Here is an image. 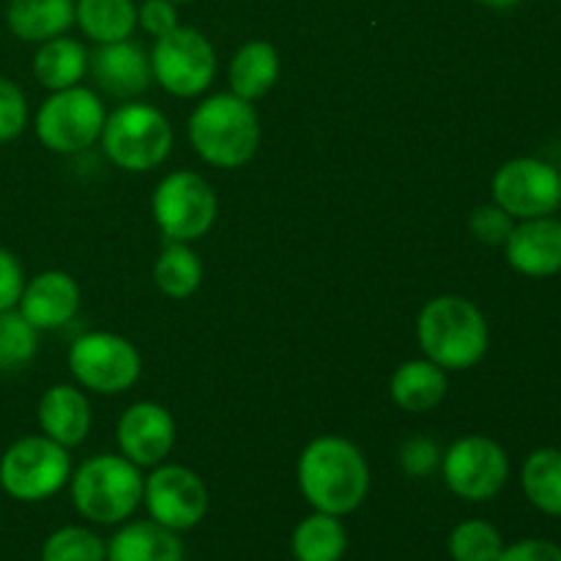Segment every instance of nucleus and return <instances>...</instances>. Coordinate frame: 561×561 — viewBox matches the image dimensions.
Returning a JSON list of instances; mask_svg holds the SVG:
<instances>
[{"label":"nucleus","mask_w":561,"mask_h":561,"mask_svg":"<svg viewBox=\"0 0 561 561\" xmlns=\"http://www.w3.org/2000/svg\"><path fill=\"white\" fill-rule=\"evenodd\" d=\"M296 480L312 510L343 518L365 504L370 493V466L348 438L318 436L301 449Z\"/></svg>","instance_id":"f257e3e1"},{"label":"nucleus","mask_w":561,"mask_h":561,"mask_svg":"<svg viewBox=\"0 0 561 561\" xmlns=\"http://www.w3.org/2000/svg\"><path fill=\"white\" fill-rule=\"evenodd\" d=\"M416 340L425 359L436 362L447 373H463L485 359L491 329L474 301L444 294L422 307L416 318Z\"/></svg>","instance_id":"f03ea898"},{"label":"nucleus","mask_w":561,"mask_h":561,"mask_svg":"<svg viewBox=\"0 0 561 561\" xmlns=\"http://www.w3.org/2000/svg\"><path fill=\"white\" fill-rule=\"evenodd\" d=\"M186 131L197 157L217 170L244 168L255 159L261 146L257 110L230 91L203 99L192 110Z\"/></svg>","instance_id":"7ed1b4c3"},{"label":"nucleus","mask_w":561,"mask_h":561,"mask_svg":"<svg viewBox=\"0 0 561 561\" xmlns=\"http://www.w3.org/2000/svg\"><path fill=\"white\" fill-rule=\"evenodd\" d=\"M71 504L85 520L99 526H118L142 504L140 466L126 460L124 455L102 453L82 460L71 471Z\"/></svg>","instance_id":"20e7f679"},{"label":"nucleus","mask_w":561,"mask_h":561,"mask_svg":"<svg viewBox=\"0 0 561 561\" xmlns=\"http://www.w3.org/2000/svg\"><path fill=\"white\" fill-rule=\"evenodd\" d=\"M104 157L126 173L159 168L173 151V126L162 110L146 102H124L104 118Z\"/></svg>","instance_id":"39448f33"},{"label":"nucleus","mask_w":561,"mask_h":561,"mask_svg":"<svg viewBox=\"0 0 561 561\" xmlns=\"http://www.w3.org/2000/svg\"><path fill=\"white\" fill-rule=\"evenodd\" d=\"M71 480V455L42 436L16 438L0 458V488L14 502H47Z\"/></svg>","instance_id":"423d86ee"},{"label":"nucleus","mask_w":561,"mask_h":561,"mask_svg":"<svg viewBox=\"0 0 561 561\" xmlns=\"http://www.w3.org/2000/svg\"><path fill=\"white\" fill-rule=\"evenodd\" d=\"M104 118H107V110H104L102 96L85 85H71L64 91H53L44 99L33 126L47 151L71 157L99 142Z\"/></svg>","instance_id":"0eeeda50"},{"label":"nucleus","mask_w":561,"mask_h":561,"mask_svg":"<svg viewBox=\"0 0 561 561\" xmlns=\"http://www.w3.org/2000/svg\"><path fill=\"white\" fill-rule=\"evenodd\" d=\"M217 192L203 175L192 170H173L157 184L151 197V214L168 241L203 239L217 222Z\"/></svg>","instance_id":"6e6552de"},{"label":"nucleus","mask_w":561,"mask_h":561,"mask_svg":"<svg viewBox=\"0 0 561 561\" xmlns=\"http://www.w3.org/2000/svg\"><path fill=\"white\" fill-rule=\"evenodd\" d=\"M151 75L159 88L179 99L201 96L217 75V53L206 33L197 27H175L153 42Z\"/></svg>","instance_id":"1a4fd4ad"},{"label":"nucleus","mask_w":561,"mask_h":561,"mask_svg":"<svg viewBox=\"0 0 561 561\" xmlns=\"http://www.w3.org/2000/svg\"><path fill=\"white\" fill-rule=\"evenodd\" d=\"M69 370L82 389L121 394L140 378L142 359L135 343L115 332H85L71 343Z\"/></svg>","instance_id":"9d476101"},{"label":"nucleus","mask_w":561,"mask_h":561,"mask_svg":"<svg viewBox=\"0 0 561 561\" xmlns=\"http://www.w3.org/2000/svg\"><path fill=\"white\" fill-rule=\"evenodd\" d=\"M491 195L515 222L551 217L561 208V173L537 157H515L491 179Z\"/></svg>","instance_id":"9b49d317"},{"label":"nucleus","mask_w":561,"mask_h":561,"mask_svg":"<svg viewBox=\"0 0 561 561\" xmlns=\"http://www.w3.org/2000/svg\"><path fill=\"white\" fill-rule=\"evenodd\" d=\"M444 485L466 502H488L499 496L510 480V458L499 442L488 436H463L442 455Z\"/></svg>","instance_id":"f8f14e48"},{"label":"nucleus","mask_w":561,"mask_h":561,"mask_svg":"<svg viewBox=\"0 0 561 561\" xmlns=\"http://www.w3.org/2000/svg\"><path fill=\"white\" fill-rule=\"evenodd\" d=\"M142 504L148 518L164 529L190 531L206 518L208 488L201 474L181 463H159L142 482Z\"/></svg>","instance_id":"ddd939ff"},{"label":"nucleus","mask_w":561,"mask_h":561,"mask_svg":"<svg viewBox=\"0 0 561 561\" xmlns=\"http://www.w3.org/2000/svg\"><path fill=\"white\" fill-rule=\"evenodd\" d=\"M118 453L140 469L164 463L175 444V420L162 403L140 400L121 414L115 427Z\"/></svg>","instance_id":"4468645a"},{"label":"nucleus","mask_w":561,"mask_h":561,"mask_svg":"<svg viewBox=\"0 0 561 561\" xmlns=\"http://www.w3.org/2000/svg\"><path fill=\"white\" fill-rule=\"evenodd\" d=\"M88 71H91L99 91L113 99H124V102L146 93L153 82L151 60H148L146 49L131 38L96 44V49L88 55Z\"/></svg>","instance_id":"2eb2a0df"},{"label":"nucleus","mask_w":561,"mask_h":561,"mask_svg":"<svg viewBox=\"0 0 561 561\" xmlns=\"http://www.w3.org/2000/svg\"><path fill=\"white\" fill-rule=\"evenodd\" d=\"M507 263L518 274L531 279H546L561 272V219L537 217L515 222L513 233L504 241Z\"/></svg>","instance_id":"dca6fc26"},{"label":"nucleus","mask_w":561,"mask_h":561,"mask_svg":"<svg viewBox=\"0 0 561 561\" xmlns=\"http://www.w3.org/2000/svg\"><path fill=\"white\" fill-rule=\"evenodd\" d=\"M80 299L82 294L77 279L69 272L49 268L25 283L16 310L38 332H55V329L71 323V318L80 310Z\"/></svg>","instance_id":"f3484780"},{"label":"nucleus","mask_w":561,"mask_h":561,"mask_svg":"<svg viewBox=\"0 0 561 561\" xmlns=\"http://www.w3.org/2000/svg\"><path fill=\"white\" fill-rule=\"evenodd\" d=\"M38 427L47 438L58 442L60 447H80L88 438L93 425V411L80 387L71 383H55L38 400Z\"/></svg>","instance_id":"a211bd4d"},{"label":"nucleus","mask_w":561,"mask_h":561,"mask_svg":"<svg viewBox=\"0 0 561 561\" xmlns=\"http://www.w3.org/2000/svg\"><path fill=\"white\" fill-rule=\"evenodd\" d=\"M107 561H184V542L157 520H131L110 537Z\"/></svg>","instance_id":"6ab92c4d"},{"label":"nucleus","mask_w":561,"mask_h":561,"mask_svg":"<svg viewBox=\"0 0 561 561\" xmlns=\"http://www.w3.org/2000/svg\"><path fill=\"white\" fill-rule=\"evenodd\" d=\"M279 80V53L272 42L263 38H252V42L241 44L236 55L230 58L228 66V82L230 93L247 99V102H257L266 96Z\"/></svg>","instance_id":"aec40b11"},{"label":"nucleus","mask_w":561,"mask_h":561,"mask_svg":"<svg viewBox=\"0 0 561 561\" xmlns=\"http://www.w3.org/2000/svg\"><path fill=\"white\" fill-rule=\"evenodd\" d=\"M447 370L431 359H409L389 378V394L409 414H427L447 394Z\"/></svg>","instance_id":"412c9836"},{"label":"nucleus","mask_w":561,"mask_h":561,"mask_svg":"<svg viewBox=\"0 0 561 561\" xmlns=\"http://www.w3.org/2000/svg\"><path fill=\"white\" fill-rule=\"evenodd\" d=\"M5 22L20 42H49L75 25V0H9Z\"/></svg>","instance_id":"4be33fe9"},{"label":"nucleus","mask_w":561,"mask_h":561,"mask_svg":"<svg viewBox=\"0 0 561 561\" xmlns=\"http://www.w3.org/2000/svg\"><path fill=\"white\" fill-rule=\"evenodd\" d=\"M88 49L82 42L69 36H55L38 44L33 55V75L47 91H64V88L80 85L88 75Z\"/></svg>","instance_id":"5701e85b"},{"label":"nucleus","mask_w":561,"mask_h":561,"mask_svg":"<svg viewBox=\"0 0 561 561\" xmlns=\"http://www.w3.org/2000/svg\"><path fill=\"white\" fill-rule=\"evenodd\" d=\"M348 551V531L337 515L312 513L296 524L290 553L296 561H343Z\"/></svg>","instance_id":"b1692460"},{"label":"nucleus","mask_w":561,"mask_h":561,"mask_svg":"<svg viewBox=\"0 0 561 561\" xmlns=\"http://www.w3.org/2000/svg\"><path fill=\"white\" fill-rule=\"evenodd\" d=\"M75 22L93 44L131 38L137 27L135 0H75Z\"/></svg>","instance_id":"393cba45"},{"label":"nucleus","mask_w":561,"mask_h":561,"mask_svg":"<svg viewBox=\"0 0 561 561\" xmlns=\"http://www.w3.org/2000/svg\"><path fill=\"white\" fill-rule=\"evenodd\" d=\"M520 488L531 507L551 518H561V449H535L520 469Z\"/></svg>","instance_id":"a878e982"},{"label":"nucleus","mask_w":561,"mask_h":561,"mask_svg":"<svg viewBox=\"0 0 561 561\" xmlns=\"http://www.w3.org/2000/svg\"><path fill=\"white\" fill-rule=\"evenodd\" d=\"M153 283L168 299H190L203 283L201 255L184 241H168L153 263Z\"/></svg>","instance_id":"bb28decb"},{"label":"nucleus","mask_w":561,"mask_h":561,"mask_svg":"<svg viewBox=\"0 0 561 561\" xmlns=\"http://www.w3.org/2000/svg\"><path fill=\"white\" fill-rule=\"evenodd\" d=\"M38 354V329L20 310L0 312V373H14L31 365Z\"/></svg>","instance_id":"cd10ccee"},{"label":"nucleus","mask_w":561,"mask_h":561,"mask_svg":"<svg viewBox=\"0 0 561 561\" xmlns=\"http://www.w3.org/2000/svg\"><path fill=\"white\" fill-rule=\"evenodd\" d=\"M447 548L453 561H496L504 551V540L496 526L471 518L455 526Z\"/></svg>","instance_id":"c85d7f7f"},{"label":"nucleus","mask_w":561,"mask_h":561,"mask_svg":"<svg viewBox=\"0 0 561 561\" xmlns=\"http://www.w3.org/2000/svg\"><path fill=\"white\" fill-rule=\"evenodd\" d=\"M42 561H107V542L85 526H64L44 540Z\"/></svg>","instance_id":"c756f323"},{"label":"nucleus","mask_w":561,"mask_h":561,"mask_svg":"<svg viewBox=\"0 0 561 561\" xmlns=\"http://www.w3.org/2000/svg\"><path fill=\"white\" fill-rule=\"evenodd\" d=\"M515 228V219L504 211L496 203H485V206H477L469 217V230L477 241L488 247H504V241L510 239Z\"/></svg>","instance_id":"7c9ffc66"},{"label":"nucleus","mask_w":561,"mask_h":561,"mask_svg":"<svg viewBox=\"0 0 561 561\" xmlns=\"http://www.w3.org/2000/svg\"><path fill=\"white\" fill-rule=\"evenodd\" d=\"M27 126L25 93L16 82L0 75V142L20 137Z\"/></svg>","instance_id":"2f4dec72"},{"label":"nucleus","mask_w":561,"mask_h":561,"mask_svg":"<svg viewBox=\"0 0 561 561\" xmlns=\"http://www.w3.org/2000/svg\"><path fill=\"white\" fill-rule=\"evenodd\" d=\"M438 466H442V449L431 438L414 436L400 447V469L409 477H414V480L431 477Z\"/></svg>","instance_id":"473e14b6"},{"label":"nucleus","mask_w":561,"mask_h":561,"mask_svg":"<svg viewBox=\"0 0 561 561\" xmlns=\"http://www.w3.org/2000/svg\"><path fill=\"white\" fill-rule=\"evenodd\" d=\"M137 27H142V31L153 38L168 36L170 31L179 27V11H175V3H170V0H142V3L137 5Z\"/></svg>","instance_id":"72a5a7b5"},{"label":"nucleus","mask_w":561,"mask_h":561,"mask_svg":"<svg viewBox=\"0 0 561 561\" xmlns=\"http://www.w3.org/2000/svg\"><path fill=\"white\" fill-rule=\"evenodd\" d=\"M22 288H25V272H22L20 257L0 247V312L14 310L20 305Z\"/></svg>","instance_id":"f704fd0d"},{"label":"nucleus","mask_w":561,"mask_h":561,"mask_svg":"<svg viewBox=\"0 0 561 561\" xmlns=\"http://www.w3.org/2000/svg\"><path fill=\"white\" fill-rule=\"evenodd\" d=\"M496 561H561V546L551 540H518L504 546Z\"/></svg>","instance_id":"c9c22d12"},{"label":"nucleus","mask_w":561,"mask_h":561,"mask_svg":"<svg viewBox=\"0 0 561 561\" xmlns=\"http://www.w3.org/2000/svg\"><path fill=\"white\" fill-rule=\"evenodd\" d=\"M477 3L488 5V9H515V5H520L524 0H477Z\"/></svg>","instance_id":"e433bc0d"},{"label":"nucleus","mask_w":561,"mask_h":561,"mask_svg":"<svg viewBox=\"0 0 561 561\" xmlns=\"http://www.w3.org/2000/svg\"><path fill=\"white\" fill-rule=\"evenodd\" d=\"M170 3H190V0H170Z\"/></svg>","instance_id":"4c0bfd02"}]
</instances>
